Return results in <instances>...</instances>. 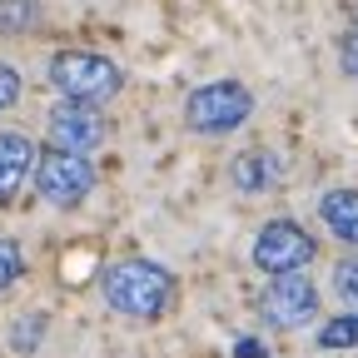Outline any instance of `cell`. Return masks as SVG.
I'll return each mask as SVG.
<instances>
[{"mask_svg": "<svg viewBox=\"0 0 358 358\" xmlns=\"http://www.w3.org/2000/svg\"><path fill=\"white\" fill-rule=\"evenodd\" d=\"M100 294L124 319H159L174 299V274L155 259H115L100 274Z\"/></svg>", "mask_w": 358, "mask_h": 358, "instance_id": "1", "label": "cell"}, {"mask_svg": "<svg viewBox=\"0 0 358 358\" xmlns=\"http://www.w3.org/2000/svg\"><path fill=\"white\" fill-rule=\"evenodd\" d=\"M50 85L65 100H85V105H105L124 90V70L100 55V50H60L50 60Z\"/></svg>", "mask_w": 358, "mask_h": 358, "instance_id": "2", "label": "cell"}, {"mask_svg": "<svg viewBox=\"0 0 358 358\" xmlns=\"http://www.w3.org/2000/svg\"><path fill=\"white\" fill-rule=\"evenodd\" d=\"M35 189L45 204H55V209H75L90 199V189H95V164H90V155H75V150H40L35 155Z\"/></svg>", "mask_w": 358, "mask_h": 358, "instance_id": "3", "label": "cell"}, {"mask_svg": "<svg viewBox=\"0 0 358 358\" xmlns=\"http://www.w3.org/2000/svg\"><path fill=\"white\" fill-rule=\"evenodd\" d=\"M254 115V95L239 80H209L185 100V124L194 134H229Z\"/></svg>", "mask_w": 358, "mask_h": 358, "instance_id": "4", "label": "cell"}, {"mask_svg": "<svg viewBox=\"0 0 358 358\" xmlns=\"http://www.w3.org/2000/svg\"><path fill=\"white\" fill-rule=\"evenodd\" d=\"M259 313H264V324H274V329H299V324H308L313 313H319V289H313V279L303 268L274 274L268 289L259 294Z\"/></svg>", "mask_w": 358, "mask_h": 358, "instance_id": "5", "label": "cell"}, {"mask_svg": "<svg viewBox=\"0 0 358 358\" xmlns=\"http://www.w3.org/2000/svg\"><path fill=\"white\" fill-rule=\"evenodd\" d=\"M313 234L299 229L294 219H268L264 229L254 234V264L264 268V274H294V268H303L313 259Z\"/></svg>", "mask_w": 358, "mask_h": 358, "instance_id": "6", "label": "cell"}, {"mask_svg": "<svg viewBox=\"0 0 358 358\" xmlns=\"http://www.w3.org/2000/svg\"><path fill=\"white\" fill-rule=\"evenodd\" d=\"M45 124H50V145L75 150V155L100 150V145H105V134H110L100 105H85V100H60L50 115H45Z\"/></svg>", "mask_w": 358, "mask_h": 358, "instance_id": "7", "label": "cell"}, {"mask_svg": "<svg viewBox=\"0 0 358 358\" xmlns=\"http://www.w3.org/2000/svg\"><path fill=\"white\" fill-rule=\"evenodd\" d=\"M229 179H234V189H244V194H264V189H274L284 179V159L274 150H244L229 164Z\"/></svg>", "mask_w": 358, "mask_h": 358, "instance_id": "8", "label": "cell"}, {"mask_svg": "<svg viewBox=\"0 0 358 358\" xmlns=\"http://www.w3.org/2000/svg\"><path fill=\"white\" fill-rule=\"evenodd\" d=\"M30 174H35V145L20 129H6L0 134V199H10Z\"/></svg>", "mask_w": 358, "mask_h": 358, "instance_id": "9", "label": "cell"}, {"mask_svg": "<svg viewBox=\"0 0 358 358\" xmlns=\"http://www.w3.org/2000/svg\"><path fill=\"white\" fill-rule=\"evenodd\" d=\"M319 219L329 224V234L358 249V189H329L319 199Z\"/></svg>", "mask_w": 358, "mask_h": 358, "instance_id": "10", "label": "cell"}, {"mask_svg": "<svg viewBox=\"0 0 358 358\" xmlns=\"http://www.w3.org/2000/svg\"><path fill=\"white\" fill-rule=\"evenodd\" d=\"M40 20V0H0V35H30Z\"/></svg>", "mask_w": 358, "mask_h": 358, "instance_id": "11", "label": "cell"}, {"mask_svg": "<svg viewBox=\"0 0 358 358\" xmlns=\"http://www.w3.org/2000/svg\"><path fill=\"white\" fill-rule=\"evenodd\" d=\"M319 348H358V308L353 313H338L319 329Z\"/></svg>", "mask_w": 358, "mask_h": 358, "instance_id": "12", "label": "cell"}, {"mask_svg": "<svg viewBox=\"0 0 358 358\" xmlns=\"http://www.w3.org/2000/svg\"><path fill=\"white\" fill-rule=\"evenodd\" d=\"M334 294H338L348 308H358V254L334 264Z\"/></svg>", "mask_w": 358, "mask_h": 358, "instance_id": "13", "label": "cell"}, {"mask_svg": "<svg viewBox=\"0 0 358 358\" xmlns=\"http://www.w3.org/2000/svg\"><path fill=\"white\" fill-rule=\"evenodd\" d=\"M20 274H25V254H20V244L0 234V289H10Z\"/></svg>", "mask_w": 358, "mask_h": 358, "instance_id": "14", "label": "cell"}, {"mask_svg": "<svg viewBox=\"0 0 358 358\" xmlns=\"http://www.w3.org/2000/svg\"><path fill=\"white\" fill-rule=\"evenodd\" d=\"M15 100H20V70L0 65V110H10Z\"/></svg>", "mask_w": 358, "mask_h": 358, "instance_id": "15", "label": "cell"}, {"mask_svg": "<svg viewBox=\"0 0 358 358\" xmlns=\"http://www.w3.org/2000/svg\"><path fill=\"white\" fill-rule=\"evenodd\" d=\"M45 334V319H40V313H30V319H20V329H15V348H35V338Z\"/></svg>", "mask_w": 358, "mask_h": 358, "instance_id": "16", "label": "cell"}, {"mask_svg": "<svg viewBox=\"0 0 358 358\" xmlns=\"http://www.w3.org/2000/svg\"><path fill=\"white\" fill-rule=\"evenodd\" d=\"M343 70H348V75L358 80V25H353V30L343 35Z\"/></svg>", "mask_w": 358, "mask_h": 358, "instance_id": "17", "label": "cell"}, {"mask_svg": "<svg viewBox=\"0 0 358 358\" xmlns=\"http://www.w3.org/2000/svg\"><path fill=\"white\" fill-rule=\"evenodd\" d=\"M234 353H239V358H264V348H259V343H249V338H244Z\"/></svg>", "mask_w": 358, "mask_h": 358, "instance_id": "18", "label": "cell"}]
</instances>
